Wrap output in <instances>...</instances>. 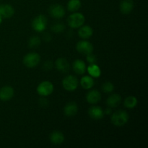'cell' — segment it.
Instances as JSON below:
<instances>
[{
    "instance_id": "7a4b0ae2",
    "label": "cell",
    "mask_w": 148,
    "mask_h": 148,
    "mask_svg": "<svg viewBox=\"0 0 148 148\" xmlns=\"http://www.w3.org/2000/svg\"><path fill=\"white\" fill-rule=\"evenodd\" d=\"M85 16L80 12H75L70 14L67 19V23L72 28H78L85 23Z\"/></svg>"
},
{
    "instance_id": "7402d4cb",
    "label": "cell",
    "mask_w": 148,
    "mask_h": 148,
    "mask_svg": "<svg viewBox=\"0 0 148 148\" xmlns=\"http://www.w3.org/2000/svg\"><path fill=\"white\" fill-rule=\"evenodd\" d=\"M80 7V0H69L67 3V9L69 12H77Z\"/></svg>"
},
{
    "instance_id": "5b68a950",
    "label": "cell",
    "mask_w": 148,
    "mask_h": 148,
    "mask_svg": "<svg viewBox=\"0 0 148 148\" xmlns=\"http://www.w3.org/2000/svg\"><path fill=\"white\" fill-rule=\"evenodd\" d=\"M78 85H79V82H78L77 78L74 75H68L65 77L62 80L63 88L69 92L75 91L77 88Z\"/></svg>"
},
{
    "instance_id": "2e32d148",
    "label": "cell",
    "mask_w": 148,
    "mask_h": 148,
    "mask_svg": "<svg viewBox=\"0 0 148 148\" xmlns=\"http://www.w3.org/2000/svg\"><path fill=\"white\" fill-rule=\"evenodd\" d=\"M92 33H93V30L92 27L89 25H82L79 27V30H78L79 36L84 40L90 38L92 36Z\"/></svg>"
},
{
    "instance_id": "cb8c5ba5",
    "label": "cell",
    "mask_w": 148,
    "mask_h": 148,
    "mask_svg": "<svg viewBox=\"0 0 148 148\" xmlns=\"http://www.w3.org/2000/svg\"><path fill=\"white\" fill-rule=\"evenodd\" d=\"M40 44V39L38 36H33L29 39L28 46L31 49L38 48Z\"/></svg>"
},
{
    "instance_id": "ba28073f",
    "label": "cell",
    "mask_w": 148,
    "mask_h": 148,
    "mask_svg": "<svg viewBox=\"0 0 148 148\" xmlns=\"http://www.w3.org/2000/svg\"><path fill=\"white\" fill-rule=\"evenodd\" d=\"M49 13L52 17L56 19H60L64 16L65 10L62 5L58 4H53L49 9Z\"/></svg>"
},
{
    "instance_id": "d4e9b609",
    "label": "cell",
    "mask_w": 148,
    "mask_h": 148,
    "mask_svg": "<svg viewBox=\"0 0 148 148\" xmlns=\"http://www.w3.org/2000/svg\"><path fill=\"white\" fill-rule=\"evenodd\" d=\"M65 30V25L63 23H56L55 24H53L51 26V30L53 33H62Z\"/></svg>"
},
{
    "instance_id": "52a82bcc",
    "label": "cell",
    "mask_w": 148,
    "mask_h": 148,
    "mask_svg": "<svg viewBox=\"0 0 148 148\" xmlns=\"http://www.w3.org/2000/svg\"><path fill=\"white\" fill-rule=\"evenodd\" d=\"M76 49L79 53L82 54H88V53H92L93 51V46L92 43H90L88 40H80L78 42L76 45Z\"/></svg>"
},
{
    "instance_id": "9a60e30c",
    "label": "cell",
    "mask_w": 148,
    "mask_h": 148,
    "mask_svg": "<svg viewBox=\"0 0 148 148\" xmlns=\"http://www.w3.org/2000/svg\"><path fill=\"white\" fill-rule=\"evenodd\" d=\"M55 65L56 69L62 73H66L69 70V64L64 58H59L55 62Z\"/></svg>"
},
{
    "instance_id": "ac0fdd59",
    "label": "cell",
    "mask_w": 148,
    "mask_h": 148,
    "mask_svg": "<svg viewBox=\"0 0 148 148\" xmlns=\"http://www.w3.org/2000/svg\"><path fill=\"white\" fill-rule=\"evenodd\" d=\"M73 70L75 71V73L78 75H83L86 71V65L85 63L81 59H77L73 62L72 64Z\"/></svg>"
},
{
    "instance_id": "4316f807",
    "label": "cell",
    "mask_w": 148,
    "mask_h": 148,
    "mask_svg": "<svg viewBox=\"0 0 148 148\" xmlns=\"http://www.w3.org/2000/svg\"><path fill=\"white\" fill-rule=\"evenodd\" d=\"M86 59H87V61H88V63H90V64H95V62H96V61H97L96 56H95V55H94L92 53L87 54Z\"/></svg>"
},
{
    "instance_id": "484cf974",
    "label": "cell",
    "mask_w": 148,
    "mask_h": 148,
    "mask_svg": "<svg viewBox=\"0 0 148 148\" xmlns=\"http://www.w3.org/2000/svg\"><path fill=\"white\" fill-rule=\"evenodd\" d=\"M114 90V85L111 82H106L102 85V90L105 93H110L112 92Z\"/></svg>"
},
{
    "instance_id": "d6986e66",
    "label": "cell",
    "mask_w": 148,
    "mask_h": 148,
    "mask_svg": "<svg viewBox=\"0 0 148 148\" xmlns=\"http://www.w3.org/2000/svg\"><path fill=\"white\" fill-rule=\"evenodd\" d=\"M50 140L53 145H61L64 140V136L61 132L53 131L50 134Z\"/></svg>"
},
{
    "instance_id": "8fae6325",
    "label": "cell",
    "mask_w": 148,
    "mask_h": 148,
    "mask_svg": "<svg viewBox=\"0 0 148 148\" xmlns=\"http://www.w3.org/2000/svg\"><path fill=\"white\" fill-rule=\"evenodd\" d=\"M86 100L88 103L96 104L101 100V94L96 90L89 91L86 95Z\"/></svg>"
},
{
    "instance_id": "4fadbf2b",
    "label": "cell",
    "mask_w": 148,
    "mask_h": 148,
    "mask_svg": "<svg viewBox=\"0 0 148 148\" xmlns=\"http://www.w3.org/2000/svg\"><path fill=\"white\" fill-rule=\"evenodd\" d=\"M14 14V10L10 4H4L0 5V14L3 18H10Z\"/></svg>"
},
{
    "instance_id": "3957f363",
    "label": "cell",
    "mask_w": 148,
    "mask_h": 148,
    "mask_svg": "<svg viewBox=\"0 0 148 148\" xmlns=\"http://www.w3.org/2000/svg\"><path fill=\"white\" fill-rule=\"evenodd\" d=\"M48 24L47 18L43 14H39L35 17L32 21V27L33 30L38 33H42L46 28Z\"/></svg>"
},
{
    "instance_id": "e0dca14e",
    "label": "cell",
    "mask_w": 148,
    "mask_h": 148,
    "mask_svg": "<svg viewBox=\"0 0 148 148\" xmlns=\"http://www.w3.org/2000/svg\"><path fill=\"white\" fill-rule=\"evenodd\" d=\"M121 102V97L119 94H113L106 100V104L110 108H116Z\"/></svg>"
},
{
    "instance_id": "7c38bea8",
    "label": "cell",
    "mask_w": 148,
    "mask_h": 148,
    "mask_svg": "<svg viewBox=\"0 0 148 148\" xmlns=\"http://www.w3.org/2000/svg\"><path fill=\"white\" fill-rule=\"evenodd\" d=\"M78 112V106L76 103L69 102L64 108V113L66 116L72 117L76 115Z\"/></svg>"
},
{
    "instance_id": "1f68e13d",
    "label": "cell",
    "mask_w": 148,
    "mask_h": 148,
    "mask_svg": "<svg viewBox=\"0 0 148 148\" xmlns=\"http://www.w3.org/2000/svg\"><path fill=\"white\" fill-rule=\"evenodd\" d=\"M2 19H3V17H1V14H0V24H1V22H2Z\"/></svg>"
},
{
    "instance_id": "f546056e",
    "label": "cell",
    "mask_w": 148,
    "mask_h": 148,
    "mask_svg": "<svg viewBox=\"0 0 148 148\" xmlns=\"http://www.w3.org/2000/svg\"><path fill=\"white\" fill-rule=\"evenodd\" d=\"M43 39H44L45 41L49 42L50 41L51 39V35H49V33H46V34H44V36H43Z\"/></svg>"
},
{
    "instance_id": "8992f818",
    "label": "cell",
    "mask_w": 148,
    "mask_h": 148,
    "mask_svg": "<svg viewBox=\"0 0 148 148\" xmlns=\"http://www.w3.org/2000/svg\"><path fill=\"white\" fill-rule=\"evenodd\" d=\"M53 91V85L49 81H43L37 87V92L40 96H48Z\"/></svg>"
},
{
    "instance_id": "83f0119b",
    "label": "cell",
    "mask_w": 148,
    "mask_h": 148,
    "mask_svg": "<svg viewBox=\"0 0 148 148\" xmlns=\"http://www.w3.org/2000/svg\"><path fill=\"white\" fill-rule=\"evenodd\" d=\"M53 62L51 61H46V62H44L43 65V67L45 70H51V69L53 68Z\"/></svg>"
},
{
    "instance_id": "277c9868",
    "label": "cell",
    "mask_w": 148,
    "mask_h": 148,
    "mask_svg": "<svg viewBox=\"0 0 148 148\" xmlns=\"http://www.w3.org/2000/svg\"><path fill=\"white\" fill-rule=\"evenodd\" d=\"M40 60V55L36 52H31L25 56L23 58V64L25 66L28 68H34L39 64Z\"/></svg>"
},
{
    "instance_id": "603a6c76",
    "label": "cell",
    "mask_w": 148,
    "mask_h": 148,
    "mask_svg": "<svg viewBox=\"0 0 148 148\" xmlns=\"http://www.w3.org/2000/svg\"><path fill=\"white\" fill-rule=\"evenodd\" d=\"M124 103L126 108L132 109L137 105V99L134 96H128L124 100Z\"/></svg>"
},
{
    "instance_id": "ffe728a7",
    "label": "cell",
    "mask_w": 148,
    "mask_h": 148,
    "mask_svg": "<svg viewBox=\"0 0 148 148\" xmlns=\"http://www.w3.org/2000/svg\"><path fill=\"white\" fill-rule=\"evenodd\" d=\"M80 85L84 89L89 90L94 85V79L91 76H84L80 80Z\"/></svg>"
},
{
    "instance_id": "6da1fadb",
    "label": "cell",
    "mask_w": 148,
    "mask_h": 148,
    "mask_svg": "<svg viewBox=\"0 0 148 148\" xmlns=\"http://www.w3.org/2000/svg\"><path fill=\"white\" fill-rule=\"evenodd\" d=\"M111 121L116 127H122L128 122L129 114L124 110L116 111L111 115Z\"/></svg>"
},
{
    "instance_id": "9c48e42d",
    "label": "cell",
    "mask_w": 148,
    "mask_h": 148,
    "mask_svg": "<svg viewBox=\"0 0 148 148\" xmlns=\"http://www.w3.org/2000/svg\"><path fill=\"white\" fill-rule=\"evenodd\" d=\"M14 91L12 87L4 86L0 89V100L2 101H10L14 96Z\"/></svg>"
},
{
    "instance_id": "44dd1931",
    "label": "cell",
    "mask_w": 148,
    "mask_h": 148,
    "mask_svg": "<svg viewBox=\"0 0 148 148\" xmlns=\"http://www.w3.org/2000/svg\"><path fill=\"white\" fill-rule=\"evenodd\" d=\"M88 72L92 77H99L101 75V70L96 64H91L88 67Z\"/></svg>"
},
{
    "instance_id": "4dcf8cb0",
    "label": "cell",
    "mask_w": 148,
    "mask_h": 148,
    "mask_svg": "<svg viewBox=\"0 0 148 148\" xmlns=\"http://www.w3.org/2000/svg\"><path fill=\"white\" fill-rule=\"evenodd\" d=\"M111 114H112V109H111V108H107L104 111V114L110 115Z\"/></svg>"
},
{
    "instance_id": "5bb4252c",
    "label": "cell",
    "mask_w": 148,
    "mask_h": 148,
    "mask_svg": "<svg viewBox=\"0 0 148 148\" xmlns=\"http://www.w3.org/2000/svg\"><path fill=\"white\" fill-rule=\"evenodd\" d=\"M134 8V1L133 0H122L120 2L119 9L121 13L128 14L131 12Z\"/></svg>"
},
{
    "instance_id": "30bf717a",
    "label": "cell",
    "mask_w": 148,
    "mask_h": 148,
    "mask_svg": "<svg viewBox=\"0 0 148 148\" xmlns=\"http://www.w3.org/2000/svg\"><path fill=\"white\" fill-rule=\"evenodd\" d=\"M88 115L93 120H101L104 116V111L99 106L90 107L88 110Z\"/></svg>"
},
{
    "instance_id": "f1b7e54d",
    "label": "cell",
    "mask_w": 148,
    "mask_h": 148,
    "mask_svg": "<svg viewBox=\"0 0 148 148\" xmlns=\"http://www.w3.org/2000/svg\"><path fill=\"white\" fill-rule=\"evenodd\" d=\"M39 103L42 106H46V105L48 104V101L46 98H40V101H39Z\"/></svg>"
}]
</instances>
